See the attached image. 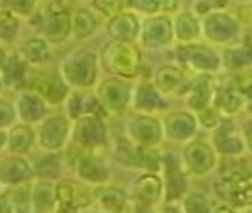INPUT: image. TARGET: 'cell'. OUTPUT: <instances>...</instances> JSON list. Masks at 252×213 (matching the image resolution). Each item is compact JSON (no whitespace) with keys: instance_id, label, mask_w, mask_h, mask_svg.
I'll use <instances>...</instances> for the list:
<instances>
[{"instance_id":"cell-12","label":"cell","mask_w":252,"mask_h":213,"mask_svg":"<svg viewBox=\"0 0 252 213\" xmlns=\"http://www.w3.org/2000/svg\"><path fill=\"white\" fill-rule=\"evenodd\" d=\"M47 2H50V3H53V2H56V0H47Z\"/></svg>"},{"instance_id":"cell-10","label":"cell","mask_w":252,"mask_h":213,"mask_svg":"<svg viewBox=\"0 0 252 213\" xmlns=\"http://www.w3.org/2000/svg\"><path fill=\"white\" fill-rule=\"evenodd\" d=\"M14 119V111L11 108L9 104L3 102L0 99V127H6L8 124H11V121Z\"/></svg>"},{"instance_id":"cell-4","label":"cell","mask_w":252,"mask_h":213,"mask_svg":"<svg viewBox=\"0 0 252 213\" xmlns=\"http://www.w3.org/2000/svg\"><path fill=\"white\" fill-rule=\"evenodd\" d=\"M17 105H19L20 118L27 122L37 121L45 115V107H43V104H42V97L32 94V93L22 94Z\"/></svg>"},{"instance_id":"cell-13","label":"cell","mask_w":252,"mask_h":213,"mask_svg":"<svg viewBox=\"0 0 252 213\" xmlns=\"http://www.w3.org/2000/svg\"><path fill=\"white\" fill-rule=\"evenodd\" d=\"M0 87H2V77H0Z\"/></svg>"},{"instance_id":"cell-11","label":"cell","mask_w":252,"mask_h":213,"mask_svg":"<svg viewBox=\"0 0 252 213\" xmlns=\"http://www.w3.org/2000/svg\"><path fill=\"white\" fill-rule=\"evenodd\" d=\"M3 144H6V134L5 133H0V147H2Z\"/></svg>"},{"instance_id":"cell-7","label":"cell","mask_w":252,"mask_h":213,"mask_svg":"<svg viewBox=\"0 0 252 213\" xmlns=\"http://www.w3.org/2000/svg\"><path fill=\"white\" fill-rule=\"evenodd\" d=\"M6 142L9 145L11 152H16V153L27 152L30 149V145L32 144V131L25 125L16 127L11 130Z\"/></svg>"},{"instance_id":"cell-8","label":"cell","mask_w":252,"mask_h":213,"mask_svg":"<svg viewBox=\"0 0 252 213\" xmlns=\"http://www.w3.org/2000/svg\"><path fill=\"white\" fill-rule=\"evenodd\" d=\"M37 0H2L0 3H3L8 9H11L16 16L28 17L34 11Z\"/></svg>"},{"instance_id":"cell-1","label":"cell","mask_w":252,"mask_h":213,"mask_svg":"<svg viewBox=\"0 0 252 213\" xmlns=\"http://www.w3.org/2000/svg\"><path fill=\"white\" fill-rule=\"evenodd\" d=\"M40 27L43 39L53 43H59L70 32V16L61 9L56 2L48 3L45 14L42 16Z\"/></svg>"},{"instance_id":"cell-9","label":"cell","mask_w":252,"mask_h":213,"mask_svg":"<svg viewBox=\"0 0 252 213\" xmlns=\"http://www.w3.org/2000/svg\"><path fill=\"white\" fill-rule=\"evenodd\" d=\"M73 25H74L76 36L84 37V36L89 34V32H92V30L89 27L94 28V20L92 19V16L87 13V11H76Z\"/></svg>"},{"instance_id":"cell-2","label":"cell","mask_w":252,"mask_h":213,"mask_svg":"<svg viewBox=\"0 0 252 213\" xmlns=\"http://www.w3.org/2000/svg\"><path fill=\"white\" fill-rule=\"evenodd\" d=\"M245 185L252 187V169H237L227 173L224 188L227 190V196L231 195L237 204H246L252 201V192Z\"/></svg>"},{"instance_id":"cell-6","label":"cell","mask_w":252,"mask_h":213,"mask_svg":"<svg viewBox=\"0 0 252 213\" xmlns=\"http://www.w3.org/2000/svg\"><path fill=\"white\" fill-rule=\"evenodd\" d=\"M59 136L63 139L65 136V121L61 118H51L43 124L40 130V144L45 145L47 149H54V138Z\"/></svg>"},{"instance_id":"cell-5","label":"cell","mask_w":252,"mask_h":213,"mask_svg":"<svg viewBox=\"0 0 252 213\" xmlns=\"http://www.w3.org/2000/svg\"><path fill=\"white\" fill-rule=\"evenodd\" d=\"M19 31V17L8 9L3 3H0V42H13Z\"/></svg>"},{"instance_id":"cell-3","label":"cell","mask_w":252,"mask_h":213,"mask_svg":"<svg viewBox=\"0 0 252 213\" xmlns=\"http://www.w3.org/2000/svg\"><path fill=\"white\" fill-rule=\"evenodd\" d=\"M17 53L28 65H43L50 59L47 40L42 37H28L20 43Z\"/></svg>"}]
</instances>
